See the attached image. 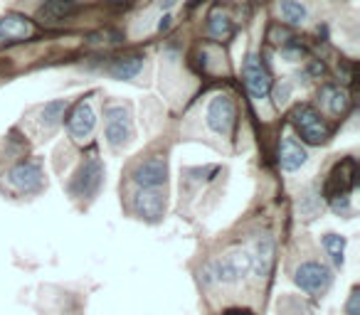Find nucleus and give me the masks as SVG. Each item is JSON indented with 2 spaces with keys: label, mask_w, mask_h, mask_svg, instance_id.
I'll use <instances>...</instances> for the list:
<instances>
[{
  "label": "nucleus",
  "mask_w": 360,
  "mask_h": 315,
  "mask_svg": "<svg viewBox=\"0 0 360 315\" xmlns=\"http://www.w3.org/2000/svg\"><path fill=\"white\" fill-rule=\"evenodd\" d=\"M358 300H360V290H358V288H353V290H350L348 305H345V313H348V315H360V305H358Z\"/></svg>",
  "instance_id": "nucleus-24"
},
{
  "label": "nucleus",
  "mask_w": 360,
  "mask_h": 315,
  "mask_svg": "<svg viewBox=\"0 0 360 315\" xmlns=\"http://www.w3.org/2000/svg\"><path fill=\"white\" fill-rule=\"evenodd\" d=\"M330 281H333V274H330L328 266L319 264V261H306L299 269L294 271V283L299 286L306 293H323L328 290Z\"/></svg>",
  "instance_id": "nucleus-6"
},
{
  "label": "nucleus",
  "mask_w": 360,
  "mask_h": 315,
  "mask_svg": "<svg viewBox=\"0 0 360 315\" xmlns=\"http://www.w3.org/2000/svg\"><path fill=\"white\" fill-rule=\"evenodd\" d=\"M309 163V153L306 148L294 138V135H284L279 143V166L286 173H296Z\"/></svg>",
  "instance_id": "nucleus-14"
},
{
  "label": "nucleus",
  "mask_w": 360,
  "mask_h": 315,
  "mask_svg": "<svg viewBox=\"0 0 360 315\" xmlns=\"http://www.w3.org/2000/svg\"><path fill=\"white\" fill-rule=\"evenodd\" d=\"M355 161L353 158H345L338 166L330 170L328 182H326V197H335V195H348L355 185Z\"/></svg>",
  "instance_id": "nucleus-12"
},
{
  "label": "nucleus",
  "mask_w": 360,
  "mask_h": 315,
  "mask_svg": "<svg viewBox=\"0 0 360 315\" xmlns=\"http://www.w3.org/2000/svg\"><path fill=\"white\" fill-rule=\"evenodd\" d=\"M165 180H168V158L165 155H150L134 168V182L141 190L163 187Z\"/></svg>",
  "instance_id": "nucleus-7"
},
{
  "label": "nucleus",
  "mask_w": 360,
  "mask_h": 315,
  "mask_svg": "<svg viewBox=\"0 0 360 315\" xmlns=\"http://www.w3.org/2000/svg\"><path fill=\"white\" fill-rule=\"evenodd\" d=\"M8 182L20 192H37L45 182L42 177V166L37 161H22L11 168L8 173Z\"/></svg>",
  "instance_id": "nucleus-9"
},
{
  "label": "nucleus",
  "mask_w": 360,
  "mask_h": 315,
  "mask_svg": "<svg viewBox=\"0 0 360 315\" xmlns=\"http://www.w3.org/2000/svg\"><path fill=\"white\" fill-rule=\"evenodd\" d=\"M242 76H245V86L255 99H266L271 91V74L257 55H247L245 65H242Z\"/></svg>",
  "instance_id": "nucleus-8"
},
{
  "label": "nucleus",
  "mask_w": 360,
  "mask_h": 315,
  "mask_svg": "<svg viewBox=\"0 0 360 315\" xmlns=\"http://www.w3.org/2000/svg\"><path fill=\"white\" fill-rule=\"evenodd\" d=\"M67 101L65 99H55V101H50V104H45L42 106V111H40V126L45 130H52V128H57L60 126V121L65 119V114H67Z\"/></svg>",
  "instance_id": "nucleus-19"
},
{
  "label": "nucleus",
  "mask_w": 360,
  "mask_h": 315,
  "mask_svg": "<svg viewBox=\"0 0 360 315\" xmlns=\"http://www.w3.org/2000/svg\"><path fill=\"white\" fill-rule=\"evenodd\" d=\"M289 94H291V84H289V81L279 84V89H276V104H284V101L289 99Z\"/></svg>",
  "instance_id": "nucleus-25"
},
{
  "label": "nucleus",
  "mask_w": 360,
  "mask_h": 315,
  "mask_svg": "<svg viewBox=\"0 0 360 315\" xmlns=\"http://www.w3.org/2000/svg\"><path fill=\"white\" fill-rule=\"evenodd\" d=\"M94 128H96V114H94V109H91L89 101L75 104V109H72L70 116H67V130H70L72 138L84 143V140L94 133Z\"/></svg>",
  "instance_id": "nucleus-10"
},
{
  "label": "nucleus",
  "mask_w": 360,
  "mask_h": 315,
  "mask_svg": "<svg viewBox=\"0 0 360 315\" xmlns=\"http://www.w3.org/2000/svg\"><path fill=\"white\" fill-rule=\"evenodd\" d=\"M77 11V0H45L40 8V18L47 22H60Z\"/></svg>",
  "instance_id": "nucleus-17"
},
{
  "label": "nucleus",
  "mask_w": 360,
  "mask_h": 315,
  "mask_svg": "<svg viewBox=\"0 0 360 315\" xmlns=\"http://www.w3.org/2000/svg\"><path fill=\"white\" fill-rule=\"evenodd\" d=\"M141 69H143V57H139V55L119 57V60H114L106 67V72H109L114 79H134V76H139Z\"/></svg>",
  "instance_id": "nucleus-16"
},
{
  "label": "nucleus",
  "mask_w": 360,
  "mask_h": 315,
  "mask_svg": "<svg viewBox=\"0 0 360 315\" xmlns=\"http://www.w3.org/2000/svg\"><path fill=\"white\" fill-rule=\"evenodd\" d=\"M323 246H326V251H328V256H330V261H333L335 266H343V261H345V236H340V234H326L323 236Z\"/></svg>",
  "instance_id": "nucleus-22"
},
{
  "label": "nucleus",
  "mask_w": 360,
  "mask_h": 315,
  "mask_svg": "<svg viewBox=\"0 0 360 315\" xmlns=\"http://www.w3.org/2000/svg\"><path fill=\"white\" fill-rule=\"evenodd\" d=\"M330 202V210L335 215H350V197L348 195H335V197H328Z\"/></svg>",
  "instance_id": "nucleus-23"
},
{
  "label": "nucleus",
  "mask_w": 360,
  "mask_h": 315,
  "mask_svg": "<svg viewBox=\"0 0 360 315\" xmlns=\"http://www.w3.org/2000/svg\"><path fill=\"white\" fill-rule=\"evenodd\" d=\"M321 99H323L326 109H328L333 116L345 114V111H348V106H350V96H348V91L338 89V86H326V89L321 91Z\"/></svg>",
  "instance_id": "nucleus-18"
},
{
  "label": "nucleus",
  "mask_w": 360,
  "mask_h": 315,
  "mask_svg": "<svg viewBox=\"0 0 360 315\" xmlns=\"http://www.w3.org/2000/svg\"><path fill=\"white\" fill-rule=\"evenodd\" d=\"M101 185H104V166H101V161L96 155H91V158H86L82 163L79 170L75 173V177L70 182V192L75 197L84 200V197H94L101 190Z\"/></svg>",
  "instance_id": "nucleus-3"
},
{
  "label": "nucleus",
  "mask_w": 360,
  "mask_h": 315,
  "mask_svg": "<svg viewBox=\"0 0 360 315\" xmlns=\"http://www.w3.org/2000/svg\"><path fill=\"white\" fill-rule=\"evenodd\" d=\"M207 126H210L212 133L217 135H230L232 128L237 123V109H235V101L225 94H217L212 96V101L207 104Z\"/></svg>",
  "instance_id": "nucleus-5"
},
{
  "label": "nucleus",
  "mask_w": 360,
  "mask_h": 315,
  "mask_svg": "<svg viewBox=\"0 0 360 315\" xmlns=\"http://www.w3.org/2000/svg\"><path fill=\"white\" fill-rule=\"evenodd\" d=\"M168 27H170V15H165V18H163V20H160V22H158V30H160V32H163V30H168Z\"/></svg>",
  "instance_id": "nucleus-26"
},
{
  "label": "nucleus",
  "mask_w": 360,
  "mask_h": 315,
  "mask_svg": "<svg viewBox=\"0 0 360 315\" xmlns=\"http://www.w3.org/2000/svg\"><path fill=\"white\" fill-rule=\"evenodd\" d=\"M291 126L309 145H321L330 138V123L309 104H301L291 114Z\"/></svg>",
  "instance_id": "nucleus-2"
},
{
  "label": "nucleus",
  "mask_w": 360,
  "mask_h": 315,
  "mask_svg": "<svg viewBox=\"0 0 360 315\" xmlns=\"http://www.w3.org/2000/svg\"><path fill=\"white\" fill-rule=\"evenodd\" d=\"M279 13L289 25H304L309 20V11L299 0H279Z\"/></svg>",
  "instance_id": "nucleus-21"
},
{
  "label": "nucleus",
  "mask_w": 360,
  "mask_h": 315,
  "mask_svg": "<svg viewBox=\"0 0 360 315\" xmlns=\"http://www.w3.org/2000/svg\"><path fill=\"white\" fill-rule=\"evenodd\" d=\"M134 210L141 220L160 222L165 215V192H160V187L139 190V195H136V200H134Z\"/></svg>",
  "instance_id": "nucleus-11"
},
{
  "label": "nucleus",
  "mask_w": 360,
  "mask_h": 315,
  "mask_svg": "<svg viewBox=\"0 0 360 315\" xmlns=\"http://www.w3.org/2000/svg\"><path fill=\"white\" fill-rule=\"evenodd\" d=\"M207 32H210L212 40L225 42V40H230V37L235 35V25H232V20L225 15V13L215 11L210 15V20H207Z\"/></svg>",
  "instance_id": "nucleus-20"
},
{
  "label": "nucleus",
  "mask_w": 360,
  "mask_h": 315,
  "mask_svg": "<svg viewBox=\"0 0 360 315\" xmlns=\"http://www.w3.org/2000/svg\"><path fill=\"white\" fill-rule=\"evenodd\" d=\"M255 274V259H252L250 249H235L225 256L207 261L200 271V281L205 288H215V286H237Z\"/></svg>",
  "instance_id": "nucleus-1"
},
{
  "label": "nucleus",
  "mask_w": 360,
  "mask_h": 315,
  "mask_svg": "<svg viewBox=\"0 0 360 315\" xmlns=\"http://www.w3.org/2000/svg\"><path fill=\"white\" fill-rule=\"evenodd\" d=\"M252 259H255V274L266 276L271 269V261H274V241L271 236H262L259 241L255 244V251H252Z\"/></svg>",
  "instance_id": "nucleus-15"
},
{
  "label": "nucleus",
  "mask_w": 360,
  "mask_h": 315,
  "mask_svg": "<svg viewBox=\"0 0 360 315\" xmlns=\"http://www.w3.org/2000/svg\"><path fill=\"white\" fill-rule=\"evenodd\" d=\"M104 119H106V143L111 148H121V145L131 143L134 138V121H131V114L126 106H106L104 109Z\"/></svg>",
  "instance_id": "nucleus-4"
},
{
  "label": "nucleus",
  "mask_w": 360,
  "mask_h": 315,
  "mask_svg": "<svg viewBox=\"0 0 360 315\" xmlns=\"http://www.w3.org/2000/svg\"><path fill=\"white\" fill-rule=\"evenodd\" d=\"M35 35V22L18 13H8L0 18V42H22Z\"/></svg>",
  "instance_id": "nucleus-13"
}]
</instances>
